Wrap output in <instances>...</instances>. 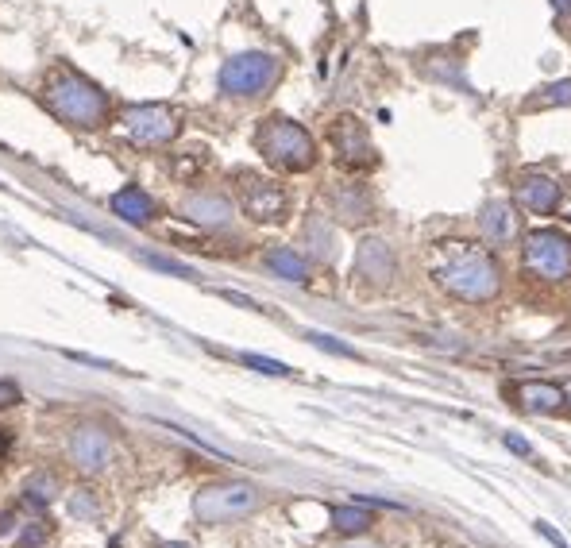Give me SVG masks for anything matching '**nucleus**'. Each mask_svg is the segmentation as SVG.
I'll return each mask as SVG.
<instances>
[{
  "instance_id": "nucleus-17",
  "label": "nucleus",
  "mask_w": 571,
  "mask_h": 548,
  "mask_svg": "<svg viewBox=\"0 0 571 548\" xmlns=\"http://www.w3.org/2000/svg\"><path fill=\"white\" fill-rule=\"evenodd\" d=\"M267 267H271L278 278H290V282H305V259H301L298 251H290V247H274L271 255H267Z\"/></svg>"
},
{
  "instance_id": "nucleus-5",
  "label": "nucleus",
  "mask_w": 571,
  "mask_h": 548,
  "mask_svg": "<svg viewBox=\"0 0 571 548\" xmlns=\"http://www.w3.org/2000/svg\"><path fill=\"white\" fill-rule=\"evenodd\" d=\"M255 506H259V491L251 483H213V487H205L193 498V514L205 525L244 518Z\"/></svg>"
},
{
  "instance_id": "nucleus-8",
  "label": "nucleus",
  "mask_w": 571,
  "mask_h": 548,
  "mask_svg": "<svg viewBox=\"0 0 571 548\" xmlns=\"http://www.w3.org/2000/svg\"><path fill=\"white\" fill-rule=\"evenodd\" d=\"M124 132L136 147H163L178 136V116L163 105H132L124 112Z\"/></svg>"
},
{
  "instance_id": "nucleus-34",
  "label": "nucleus",
  "mask_w": 571,
  "mask_h": 548,
  "mask_svg": "<svg viewBox=\"0 0 571 548\" xmlns=\"http://www.w3.org/2000/svg\"><path fill=\"white\" fill-rule=\"evenodd\" d=\"M163 548H190V545H178V541H174V545H163Z\"/></svg>"
},
{
  "instance_id": "nucleus-9",
  "label": "nucleus",
  "mask_w": 571,
  "mask_h": 548,
  "mask_svg": "<svg viewBox=\"0 0 571 548\" xmlns=\"http://www.w3.org/2000/svg\"><path fill=\"white\" fill-rule=\"evenodd\" d=\"M332 147H336V159L344 166H371L375 163V151H371V139L363 132V124H355L352 116H340L332 124Z\"/></svg>"
},
{
  "instance_id": "nucleus-21",
  "label": "nucleus",
  "mask_w": 571,
  "mask_h": 548,
  "mask_svg": "<svg viewBox=\"0 0 571 548\" xmlns=\"http://www.w3.org/2000/svg\"><path fill=\"white\" fill-rule=\"evenodd\" d=\"M70 514L78 521H93L97 518V498H93V491H78L74 498H70Z\"/></svg>"
},
{
  "instance_id": "nucleus-27",
  "label": "nucleus",
  "mask_w": 571,
  "mask_h": 548,
  "mask_svg": "<svg viewBox=\"0 0 571 548\" xmlns=\"http://www.w3.org/2000/svg\"><path fill=\"white\" fill-rule=\"evenodd\" d=\"M506 448H510V452H517V456H529V452H533V448H529V440L517 437V433H510V437H506Z\"/></svg>"
},
{
  "instance_id": "nucleus-26",
  "label": "nucleus",
  "mask_w": 571,
  "mask_h": 548,
  "mask_svg": "<svg viewBox=\"0 0 571 548\" xmlns=\"http://www.w3.org/2000/svg\"><path fill=\"white\" fill-rule=\"evenodd\" d=\"M537 533H541L544 541H552V545H556V548H571L568 541H564V537H560V533H556V529L548 525V521H537Z\"/></svg>"
},
{
  "instance_id": "nucleus-35",
  "label": "nucleus",
  "mask_w": 571,
  "mask_h": 548,
  "mask_svg": "<svg viewBox=\"0 0 571 548\" xmlns=\"http://www.w3.org/2000/svg\"><path fill=\"white\" fill-rule=\"evenodd\" d=\"M564 394H568V402H571V383H568V386H564Z\"/></svg>"
},
{
  "instance_id": "nucleus-33",
  "label": "nucleus",
  "mask_w": 571,
  "mask_h": 548,
  "mask_svg": "<svg viewBox=\"0 0 571 548\" xmlns=\"http://www.w3.org/2000/svg\"><path fill=\"white\" fill-rule=\"evenodd\" d=\"M552 4H556V8H571V0H552Z\"/></svg>"
},
{
  "instance_id": "nucleus-1",
  "label": "nucleus",
  "mask_w": 571,
  "mask_h": 548,
  "mask_svg": "<svg viewBox=\"0 0 571 548\" xmlns=\"http://www.w3.org/2000/svg\"><path fill=\"white\" fill-rule=\"evenodd\" d=\"M429 263H433L436 282L463 302H490L502 286L494 255L487 247L467 244V240H440L429 255Z\"/></svg>"
},
{
  "instance_id": "nucleus-23",
  "label": "nucleus",
  "mask_w": 571,
  "mask_h": 548,
  "mask_svg": "<svg viewBox=\"0 0 571 548\" xmlns=\"http://www.w3.org/2000/svg\"><path fill=\"white\" fill-rule=\"evenodd\" d=\"M247 367H255V371H263V375H286L290 367L286 363H278V359H263V356H244Z\"/></svg>"
},
{
  "instance_id": "nucleus-14",
  "label": "nucleus",
  "mask_w": 571,
  "mask_h": 548,
  "mask_svg": "<svg viewBox=\"0 0 571 548\" xmlns=\"http://www.w3.org/2000/svg\"><path fill=\"white\" fill-rule=\"evenodd\" d=\"M517 398H521V410H529V413H556L564 402H568V394L552 383L517 386Z\"/></svg>"
},
{
  "instance_id": "nucleus-19",
  "label": "nucleus",
  "mask_w": 571,
  "mask_h": 548,
  "mask_svg": "<svg viewBox=\"0 0 571 548\" xmlns=\"http://www.w3.org/2000/svg\"><path fill=\"white\" fill-rule=\"evenodd\" d=\"M332 525H336L340 533H348V537H359V533L371 529V514H367L363 506H336V510H332Z\"/></svg>"
},
{
  "instance_id": "nucleus-12",
  "label": "nucleus",
  "mask_w": 571,
  "mask_h": 548,
  "mask_svg": "<svg viewBox=\"0 0 571 548\" xmlns=\"http://www.w3.org/2000/svg\"><path fill=\"white\" fill-rule=\"evenodd\" d=\"M517 201L529 213H556L560 209V186L548 174H525L517 182Z\"/></svg>"
},
{
  "instance_id": "nucleus-36",
  "label": "nucleus",
  "mask_w": 571,
  "mask_h": 548,
  "mask_svg": "<svg viewBox=\"0 0 571 548\" xmlns=\"http://www.w3.org/2000/svg\"><path fill=\"white\" fill-rule=\"evenodd\" d=\"M564 217H568V220H571V201H568V209H564Z\"/></svg>"
},
{
  "instance_id": "nucleus-6",
  "label": "nucleus",
  "mask_w": 571,
  "mask_h": 548,
  "mask_svg": "<svg viewBox=\"0 0 571 548\" xmlns=\"http://www.w3.org/2000/svg\"><path fill=\"white\" fill-rule=\"evenodd\" d=\"M521 263H525V271L544 278V282H564L571 274V240L564 232H552V228L533 232L525 240Z\"/></svg>"
},
{
  "instance_id": "nucleus-32",
  "label": "nucleus",
  "mask_w": 571,
  "mask_h": 548,
  "mask_svg": "<svg viewBox=\"0 0 571 548\" xmlns=\"http://www.w3.org/2000/svg\"><path fill=\"white\" fill-rule=\"evenodd\" d=\"M4 452H8V437H4V433H0V456H4Z\"/></svg>"
},
{
  "instance_id": "nucleus-2",
  "label": "nucleus",
  "mask_w": 571,
  "mask_h": 548,
  "mask_svg": "<svg viewBox=\"0 0 571 548\" xmlns=\"http://www.w3.org/2000/svg\"><path fill=\"white\" fill-rule=\"evenodd\" d=\"M43 101L58 120H66L74 128H97L109 120V97L78 70H58L43 89Z\"/></svg>"
},
{
  "instance_id": "nucleus-7",
  "label": "nucleus",
  "mask_w": 571,
  "mask_h": 548,
  "mask_svg": "<svg viewBox=\"0 0 571 548\" xmlns=\"http://www.w3.org/2000/svg\"><path fill=\"white\" fill-rule=\"evenodd\" d=\"M236 190H240V205H244L247 217L263 220V224L286 220L290 201H286V190H282L278 182L263 178V174H240V178H236Z\"/></svg>"
},
{
  "instance_id": "nucleus-25",
  "label": "nucleus",
  "mask_w": 571,
  "mask_h": 548,
  "mask_svg": "<svg viewBox=\"0 0 571 548\" xmlns=\"http://www.w3.org/2000/svg\"><path fill=\"white\" fill-rule=\"evenodd\" d=\"M313 344L325 348V352H336V356H355L348 344H340V340H332V336H317V332H313Z\"/></svg>"
},
{
  "instance_id": "nucleus-28",
  "label": "nucleus",
  "mask_w": 571,
  "mask_h": 548,
  "mask_svg": "<svg viewBox=\"0 0 571 548\" xmlns=\"http://www.w3.org/2000/svg\"><path fill=\"white\" fill-rule=\"evenodd\" d=\"M20 402V390L12 383H0V406H16Z\"/></svg>"
},
{
  "instance_id": "nucleus-29",
  "label": "nucleus",
  "mask_w": 571,
  "mask_h": 548,
  "mask_svg": "<svg viewBox=\"0 0 571 548\" xmlns=\"http://www.w3.org/2000/svg\"><path fill=\"white\" fill-rule=\"evenodd\" d=\"M43 541H47V529H39V525H35V529H24V545L28 548H39Z\"/></svg>"
},
{
  "instance_id": "nucleus-24",
  "label": "nucleus",
  "mask_w": 571,
  "mask_h": 548,
  "mask_svg": "<svg viewBox=\"0 0 571 548\" xmlns=\"http://www.w3.org/2000/svg\"><path fill=\"white\" fill-rule=\"evenodd\" d=\"M143 263H151V267H159V271H170V274H182V278H190V267H182V263H174V259H163V255H143Z\"/></svg>"
},
{
  "instance_id": "nucleus-31",
  "label": "nucleus",
  "mask_w": 571,
  "mask_h": 548,
  "mask_svg": "<svg viewBox=\"0 0 571 548\" xmlns=\"http://www.w3.org/2000/svg\"><path fill=\"white\" fill-rule=\"evenodd\" d=\"M344 548H379V545H367V541H352V545H344Z\"/></svg>"
},
{
  "instance_id": "nucleus-11",
  "label": "nucleus",
  "mask_w": 571,
  "mask_h": 548,
  "mask_svg": "<svg viewBox=\"0 0 571 548\" xmlns=\"http://www.w3.org/2000/svg\"><path fill=\"white\" fill-rule=\"evenodd\" d=\"M479 232L490 247H506L517 240V209L510 201H490L479 217Z\"/></svg>"
},
{
  "instance_id": "nucleus-18",
  "label": "nucleus",
  "mask_w": 571,
  "mask_h": 548,
  "mask_svg": "<svg viewBox=\"0 0 571 548\" xmlns=\"http://www.w3.org/2000/svg\"><path fill=\"white\" fill-rule=\"evenodd\" d=\"M336 213L344 220H352V224H363V220H371V197L367 190H344L336 197Z\"/></svg>"
},
{
  "instance_id": "nucleus-15",
  "label": "nucleus",
  "mask_w": 571,
  "mask_h": 548,
  "mask_svg": "<svg viewBox=\"0 0 571 548\" xmlns=\"http://www.w3.org/2000/svg\"><path fill=\"white\" fill-rule=\"evenodd\" d=\"M112 213L124 217L128 224H147V220L155 217V201L139 186H124V190L112 197Z\"/></svg>"
},
{
  "instance_id": "nucleus-3",
  "label": "nucleus",
  "mask_w": 571,
  "mask_h": 548,
  "mask_svg": "<svg viewBox=\"0 0 571 548\" xmlns=\"http://www.w3.org/2000/svg\"><path fill=\"white\" fill-rule=\"evenodd\" d=\"M255 147L263 151L267 163L286 170V174H298V170H309L317 163V147H313L309 132L294 120H286V116H271L255 132Z\"/></svg>"
},
{
  "instance_id": "nucleus-16",
  "label": "nucleus",
  "mask_w": 571,
  "mask_h": 548,
  "mask_svg": "<svg viewBox=\"0 0 571 548\" xmlns=\"http://www.w3.org/2000/svg\"><path fill=\"white\" fill-rule=\"evenodd\" d=\"M186 217L205 224V228H224L232 220V205L224 197H213V193H201V197H190L186 201Z\"/></svg>"
},
{
  "instance_id": "nucleus-4",
  "label": "nucleus",
  "mask_w": 571,
  "mask_h": 548,
  "mask_svg": "<svg viewBox=\"0 0 571 548\" xmlns=\"http://www.w3.org/2000/svg\"><path fill=\"white\" fill-rule=\"evenodd\" d=\"M278 82V58L267 51H247L224 62L220 70V89L228 97H259Z\"/></svg>"
},
{
  "instance_id": "nucleus-10",
  "label": "nucleus",
  "mask_w": 571,
  "mask_h": 548,
  "mask_svg": "<svg viewBox=\"0 0 571 548\" xmlns=\"http://www.w3.org/2000/svg\"><path fill=\"white\" fill-rule=\"evenodd\" d=\"M70 460L82 467V471H101V467L109 464L112 444L105 437V429H97V425L74 429V437H70Z\"/></svg>"
},
{
  "instance_id": "nucleus-22",
  "label": "nucleus",
  "mask_w": 571,
  "mask_h": 548,
  "mask_svg": "<svg viewBox=\"0 0 571 548\" xmlns=\"http://www.w3.org/2000/svg\"><path fill=\"white\" fill-rule=\"evenodd\" d=\"M533 105H544V109H552V105H571V82L548 85V89H544Z\"/></svg>"
},
{
  "instance_id": "nucleus-20",
  "label": "nucleus",
  "mask_w": 571,
  "mask_h": 548,
  "mask_svg": "<svg viewBox=\"0 0 571 548\" xmlns=\"http://www.w3.org/2000/svg\"><path fill=\"white\" fill-rule=\"evenodd\" d=\"M58 491H62L58 479L55 475H47V471H43V475H31L28 483H24V498H28L31 506H51L58 498Z\"/></svg>"
},
{
  "instance_id": "nucleus-13",
  "label": "nucleus",
  "mask_w": 571,
  "mask_h": 548,
  "mask_svg": "<svg viewBox=\"0 0 571 548\" xmlns=\"http://www.w3.org/2000/svg\"><path fill=\"white\" fill-rule=\"evenodd\" d=\"M355 274H363L371 286H386L394 274V255L382 240H367L355 251Z\"/></svg>"
},
{
  "instance_id": "nucleus-30",
  "label": "nucleus",
  "mask_w": 571,
  "mask_h": 548,
  "mask_svg": "<svg viewBox=\"0 0 571 548\" xmlns=\"http://www.w3.org/2000/svg\"><path fill=\"white\" fill-rule=\"evenodd\" d=\"M8 529H12V518L4 514V518H0V533H8Z\"/></svg>"
}]
</instances>
